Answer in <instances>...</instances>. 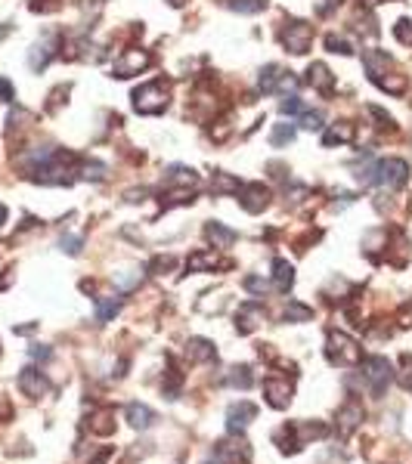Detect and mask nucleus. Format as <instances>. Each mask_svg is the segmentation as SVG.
<instances>
[{
	"instance_id": "obj_1",
	"label": "nucleus",
	"mask_w": 412,
	"mask_h": 464,
	"mask_svg": "<svg viewBox=\"0 0 412 464\" xmlns=\"http://www.w3.org/2000/svg\"><path fill=\"white\" fill-rule=\"evenodd\" d=\"M171 102V87L164 80H149V84L133 90V111L137 115H162Z\"/></svg>"
},
{
	"instance_id": "obj_2",
	"label": "nucleus",
	"mask_w": 412,
	"mask_h": 464,
	"mask_svg": "<svg viewBox=\"0 0 412 464\" xmlns=\"http://www.w3.org/2000/svg\"><path fill=\"white\" fill-rule=\"evenodd\" d=\"M325 353H329V359H332V362H338V365H356V362H362L360 344H356L350 334H344V331H332L329 334V340H325Z\"/></svg>"
},
{
	"instance_id": "obj_3",
	"label": "nucleus",
	"mask_w": 412,
	"mask_h": 464,
	"mask_svg": "<svg viewBox=\"0 0 412 464\" xmlns=\"http://www.w3.org/2000/svg\"><path fill=\"white\" fill-rule=\"evenodd\" d=\"M279 41H282V47H285L288 53L304 56L307 49H310V43H313V25L301 22V19H292V22H285V28L279 31Z\"/></svg>"
},
{
	"instance_id": "obj_4",
	"label": "nucleus",
	"mask_w": 412,
	"mask_h": 464,
	"mask_svg": "<svg viewBox=\"0 0 412 464\" xmlns=\"http://www.w3.org/2000/svg\"><path fill=\"white\" fill-rule=\"evenodd\" d=\"M393 377V365L387 362L384 356H369L362 359V381L369 384V390H372L375 396L384 393V387L391 384Z\"/></svg>"
},
{
	"instance_id": "obj_5",
	"label": "nucleus",
	"mask_w": 412,
	"mask_h": 464,
	"mask_svg": "<svg viewBox=\"0 0 412 464\" xmlns=\"http://www.w3.org/2000/svg\"><path fill=\"white\" fill-rule=\"evenodd\" d=\"M409 179V164L403 158H384L375 164V183L384 189H400Z\"/></svg>"
},
{
	"instance_id": "obj_6",
	"label": "nucleus",
	"mask_w": 412,
	"mask_h": 464,
	"mask_svg": "<svg viewBox=\"0 0 412 464\" xmlns=\"http://www.w3.org/2000/svg\"><path fill=\"white\" fill-rule=\"evenodd\" d=\"M236 195H239V204H242L248 214H261V210L270 208L273 192H270V186H263V183H242V189H239Z\"/></svg>"
},
{
	"instance_id": "obj_7",
	"label": "nucleus",
	"mask_w": 412,
	"mask_h": 464,
	"mask_svg": "<svg viewBox=\"0 0 412 464\" xmlns=\"http://www.w3.org/2000/svg\"><path fill=\"white\" fill-rule=\"evenodd\" d=\"M152 65V56L146 53V49H127L124 56H121L118 62H115V68H112V78H133V74H140V71H146V68Z\"/></svg>"
},
{
	"instance_id": "obj_8",
	"label": "nucleus",
	"mask_w": 412,
	"mask_h": 464,
	"mask_svg": "<svg viewBox=\"0 0 412 464\" xmlns=\"http://www.w3.org/2000/svg\"><path fill=\"white\" fill-rule=\"evenodd\" d=\"M254 415H257L254 402H232V406L226 408V430H230V433H242L245 427L254 421Z\"/></svg>"
},
{
	"instance_id": "obj_9",
	"label": "nucleus",
	"mask_w": 412,
	"mask_h": 464,
	"mask_svg": "<svg viewBox=\"0 0 412 464\" xmlns=\"http://www.w3.org/2000/svg\"><path fill=\"white\" fill-rule=\"evenodd\" d=\"M304 80L313 87V90L323 93V96H332V93H335V74L329 71L325 62H310V65H307V78Z\"/></svg>"
},
{
	"instance_id": "obj_10",
	"label": "nucleus",
	"mask_w": 412,
	"mask_h": 464,
	"mask_svg": "<svg viewBox=\"0 0 412 464\" xmlns=\"http://www.w3.org/2000/svg\"><path fill=\"white\" fill-rule=\"evenodd\" d=\"M362 65H366V71H369V80H381L387 71H391V65H393V59L384 53V49H362Z\"/></svg>"
},
{
	"instance_id": "obj_11",
	"label": "nucleus",
	"mask_w": 412,
	"mask_h": 464,
	"mask_svg": "<svg viewBox=\"0 0 412 464\" xmlns=\"http://www.w3.org/2000/svg\"><path fill=\"white\" fill-rule=\"evenodd\" d=\"M263 316H267V313H263L261 303H254V300L242 303V307H239V313H236V331L239 334H251L263 322Z\"/></svg>"
},
{
	"instance_id": "obj_12",
	"label": "nucleus",
	"mask_w": 412,
	"mask_h": 464,
	"mask_svg": "<svg viewBox=\"0 0 412 464\" xmlns=\"http://www.w3.org/2000/svg\"><path fill=\"white\" fill-rule=\"evenodd\" d=\"M263 393H267V402L273 408H285L288 402H292V384L288 381H279V377H267L263 381Z\"/></svg>"
},
{
	"instance_id": "obj_13",
	"label": "nucleus",
	"mask_w": 412,
	"mask_h": 464,
	"mask_svg": "<svg viewBox=\"0 0 412 464\" xmlns=\"http://www.w3.org/2000/svg\"><path fill=\"white\" fill-rule=\"evenodd\" d=\"M356 136V127L350 121H335L323 130V146H344V142H354Z\"/></svg>"
},
{
	"instance_id": "obj_14",
	"label": "nucleus",
	"mask_w": 412,
	"mask_h": 464,
	"mask_svg": "<svg viewBox=\"0 0 412 464\" xmlns=\"http://www.w3.org/2000/svg\"><path fill=\"white\" fill-rule=\"evenodd\" d=\"M19 390L25 396H44L47 390H50V381H47L38 368H22L19 371Z\"/></svg>"
},
{
	"instance_id": "obj_15",
	"label": "nucleus",
	"mask_w": 412,
	"mask_h": 464,
	"mask_svg": "<svg viewBox=\"0 0 412 464\" xmlns=\"http://www.w3.org/2000/svg\"><path fill=\"white\" fill-rule=\"evenodd\" d=\"M362 406L356 399H350L347 406L341 408V412H338V433H341V437H350V433L356 430V427H360V421H362Z\"/></svg>"
},
{
	"instance_id": "obj_16",
	"label": "nucleus",
	"mask_w": 412,
	"mask_h": 464,
	"mask_svg": "<svg viewBox=\"0 0 412 464\" xmlns=\"http://www.w3.org/2000/svg\"><path fill=\"white\" fill-rule=\"evenodd\" d=\"M205 239L211 241L214 247H230L232 241L239 239V235H236V229L224 226L220 220H211V223H205Z\"/></svg>"
},
{
	"instance_id": "obj_17",
	"label": "nucleus",
	"mask_w": 412,
	"mask_h": 464,
	"mask_svg": "<svg viewBox=\"0 0 412 464\" xmlns=\"http://www.w3.org/2000/svg\"><path fill=\"white\" fill-rule=\"evenodd\" d=\"M164 186H186V189L189 186H199V173L186 164H171L164 170Z\"/></svg>"
},
{
	"instance_id": "obj_18",
	"label": "nucleus",
	"mask_w": 412,
	"mask_h": 464,
	"mask_svg": "<svg viewBox=\"0 0 412 464\" xmlns=\"http://www.w3.org/2000/svg\"><path fill=\"white\" fill-rule=\"evenodd\" d=\"M186 356H189V362H211V359H217V350H214V344L205 338H189Z\"/></svg>"
},
{
	"instance_id": "obj_19",
	"label": "nucleus",
	"mask_w": 412,
	"mask_h": 464,
	"mask_svg": "<svg viewBox=\"0 0 412 464\" xmlns=\"http://www.w3.org/2000/svg\"><path fill=\"white\" fill-rule=\"evenodd\" d=\"M127 415V424L137 427V430H149L152 424H155V412H152L149 406H140V402H131V406L124 408Z\"/></svg>"
},
{
	"instance_id": "obj_20",
	"label": "nucleus",
	"mask_w": 412,
	"mask_h": 464,
	"mask_svg": "<svg viewBox=\"0 0 412 464\" xmlns=\"http://www.w3.org/2000/svg\"><path fill=\"white\" fill-rule=\"evenodd\" d=\"M220 266V257H217V251H195V254H189V260H186V269L189 272H208V269H217Z\"/></svg>"
},
{
	"instance_id": "obj_21",
	"label": "nucleus",
	"mask_w": 412,
	"mask_h": 464,
	"mask_svg": "<svg viewBox=\"0 0 412 464\" xmlns=\"http://www.w3.org/2000/svg\"><path fill=\"white\" fill-rule=\"evenodd\" d=\"M285 74H288L285 68L273 62V65H263V68H261V80H257V84H261L263 93H276V90L282 87V80H285Z\"/></svg>"
},
{
	"instance_id": "obj_22",
	"label": "nucleus",
	"mask_w": 412,
	"mask_h": 464,
	"mask_svg": "<svg viewBox=\"0 0 412 464\" xmlns=\"http://www.w3.org/2000/svg\"><path fill=\"white\" fill-rule=\"evenodd\" d=\"M56 56V49H53V43L50 41H44V43H34L32 47V53H28V65L34 68V71H44L47 65H50V59Z\"/></svg>"
},
{
	"instance_id": "obj_23",
	"label": "nucleus",
	"mask_w": 412,
	"mask_h": 464,
	"mask_svg": "<svg viewBox=\"0 0 412 464\" xmlns=\"http://www.w3.org/2000/svg\"><path fill=\"white\" fill-rule=\"evenodd\" d=\"M239 189H242V183H239L232 173L217 170V173L211 177V192H214V195H236Z\"/></svg>"
},
{
	"instance_id": "obj_24",
	"label": "nucleus",
	"mask_w": 412,
	"mask_h": 464,
	"mask_svg": "<svg viewBox=\"0 0 412 464\" xmlns=\"http://www.w3.org/2000/svg\"><path fill=\"white\" fill-rule=\"evenodd\" d=\"M273 285L276 291H288L294 285V266L288 260H273Z\"/></svg>"
},
{
	"instance_id": "obj_25",
	"label": "nucleus",
	"mask_w": 412,
	"mask_h": 464,
	"mask_svg": "<svg viewBox=\"0 0 412 464\" xmlns=\"http://www.w3.org/2000/svg\"><path fill=\"white\" fill-rule=\"evenodd\" d=\"M294 136H298V127H294V124H288V121H282V124H273L270 142H273L276 148H282V146H292Z\"/></svg>"
},
{
	"instance_id": "obj_26",
	"label": "nucleus",
	"mask_w": 412,
	"mask_h": 464,
	"mask_svg": "<svg viewBox=\"0 0 412 464\" xmlns=\"http://www.w3.org/2000/svg\"><path fill=\"white\" fill-rule=\"evenodd\" d=\"M230 387H239V390H248L251 384H254V377H251V368L248 365H232L230 371H226V377H224Z\"/></svg>"
},
{
	"instance_id": "obj_27",
	"label": "nucleus",
	"mask_w": 412,
	"mask_h": 464,
	"mask_svg": "<svg viewBox=\"0 0 412 464\" xmlns=\"http://www.w3.org/2000/svg\"><path fill=\"white\" fill-rule=\"evenodd\" d=\"M121 309V297H100L96 300V322H109Z\"/></svg>"
},
{
	"instance_id": "obj_28",
	"label": "nucleus",
	"mask_w": 412,
	"mask_h": 464,
	"mask_svg": "<svg viewBox=\"0 0 412 464\" xmlns=\"http://www.w3.org/2000/svg\"><path fill=\"white\" fill-rule=\"evenodd\" d=\"M232 12H245V16H254V12L267 10V0H226Z\"/></svg>"
},
{
	"instance_id": "obj_29",
	"label": "nucleus",
	"mask_w": 412,
	"mask_h": 464,
	"mask_svg": "<svg viewBox=\"0 0 412 464\" xmlns=\"http://www.w3.org/2000/svg\"><path fill=\"white\" fill-rule=\"evenodd\" d=\"M282 319H285V322H310L313 319V309L304 307V303H298V300H292L285 307V313H282Z\"/></svg>"
},
{
	"instance_id": "obj_30",
	"label": "nucleus",
	"mask_w": 412,
	"mask_h": 464,
	"mask_svg": "<svg viewBox=\"0 0 412 464\" xmlns=\"http://www.w3.org/2000/svg\"><path fill=\"white\" fill-rule=\"evenodd\" d=\"M78 173H81V179H94V183H100V179H106V164H102V161H81Z\"/></svg>"
},
{
	"instance_id": "obj_31",
	"label": "nucleus",
	"mask_w": 412,
	"mask_h": 464,
	"mask_svg": "<svg viewBox=\"0 0 412 464\" xmlns=\"http://www.w3.org/2000/svg\"><path fill=\"white\" fill-rule=\"evenodd\" d=\"M90 430H94V433H102V437H106V433H112V430H115L112 412H100V415H96L94 424H90Z\"/></svg>"
},
{
	"instance_id": "obj_32",
	"label": "nucleus",
	"mask_w": 412,
	"mask_h": 464,
	"mask_svg": "<svg viewBox=\"0 0 412 464\" xmlns=\"http://www.w3.org/2000/svg\"><path fill=\"white\" fill-rule=\"evenodd\" d=\"M325 118H323V111H301V127L304 130H323L325 127Z\"/></svg>"
},
{
	"instance_id": "obj_33",
	"label": "nucleus",
	"mask_w": 412,
	"mask_h": 464,
	"mask_svg": "<svg viewBox=\"0 0 412 464\" xmlns=\"http://www.w3.org/2000/svg\"><path fill=\"white\" fill-rule=\"evenodd\" d=\"M279 111L285 118H294V115H301V111H304V102H301V96H285L279 102Z\"/></svg>"
},
{
	"instance_id": "obj_34",
	"label": "nucleus",
	"mask_w": 412,
	"mask_h": 464,
	"mask_svg": "<svg viewBox=\"0 0 412 464\" xmlns=\"http://www.w3.org/2000/svg\"><path fill=\"white\" fill-rule=\"evenodd\" d=\"M245 291H251V294H257V297H263L270 291V282H263L261 276H245Z\"/></svg>"
},
{
	"instance_id": "obj_35",
	"label": "nucleus",
	"mask_w": 412,
	"mask_h": 464,
	"mask_svg": "<svg viewBox=\"0 0 412 464\" xmlns=\"http://www.w3.org/2000/svg\"><path fill=\"white\" fill-rule=\"evenodd\" d=\"M81 245H84L81 235H63V239H59V247H63L65 254H72V257H75V254H81Z\"/></svg>"
},
{
	"instance_id": "obj_36",
	"label": "nucleus",
	"mask_w": 412,
	"mask_h": 464,
	"mask_svg": "<svg viewBox=\"0 0 412 464\" xmlns=\"http://www.w3.org/2000/svg\"><path fill=\"white\" fill-rule=\"evenodd\" d=\"M325 47H329V53H341V56H350V53H354V49H350V43L344 41V37H335V34L325 37Z\"/></svg>"
},
{
	"instance_id": "obj_37",
	"label": "nucleus",
	"mask_w": 412,
	"mask_h": 464,
	"mask_svg": "<svg viewBox=\"0 0 412 464\" xmlns=\"http://www.w3.org/2000/svg\"><path fill=\"white\" fill-rule=\"evenodd\" d=\"M393 34H397L400 43H412V22L409 19H400V22L393 25Z\"/></svg>"
},
{
	"instance_id": "obj_38",
	"label": "nucleus",
	"mask_w": 412,
	"mask_h": 464,
	"mask_svg": "<svg viewBox=\"0 0 412 464\" xmlns=\"http://www.w3.org/2000/svg\"><path fill=\"white\" fill-rule=\"evenodd\" d=\"M369 115L378 121V127H384V130H393V118L387 115V111H381L378 105H369Z\"/></svg>"
},
{
	"instance_id": "obj_39",
	"label": "nucleus",
	"mask_w": 412,
	"mask_h": 464,
	"mask_svg": "<svg viewBox=\"0 0 412 464\" xmlns=\"http://www.w3.org/2000/svg\"><path fill=\"white\" fill-rule=\"evenodd\" d=\"M16 99V87L7 78H0V102H13Z\"/></svg>"
},
{
	"instance_id": "obj_40",
	"label": "nucleus",
	"mask_w": 412,
	"mask_h": 464,
	"mask_svg": "<svg viewBox=\"0 0 412 464\" xmlns=\"http://www.w3.org/2000/svg\"><path fill=\"white\" fill-rule=\"evenodd\" d=\"M171 266H174V257H155V260L149 263V269H152V272H168Z\"/></svg>"
},
{
	"instance_id": "obj_41",
	"label": "nucleus",
	"mask_w": 412,
	"mask_h": 464,
	"mask_svg": "<svg viewBox=\"0 0 412 464\" xmlns=\"http://www.w3.org/2000/svg\"><path fill=\"white\" fill-rule=\"evenodd\" d=\"M50 356H53V350L47 344H34L32 346V359H38V362H47Z\"/></svg>"
},
{
	"instance_id": "obj_42",
	"label": "nucleus",
	"mask_w": 412,
	"mask_h": 464,
	"mask_svg": "<svg viewBox=\"0 0 412 464\" xmlns=\"http://www.w3.org/2000/svg\"><path fill=\"white\" fill-rule=\"evenodd\" d=\"M400 384H403L406 390H412V365H409V356H406V371L400 375Z\"/></svg>"
},
{
	"instance_id": "obj_43",
	"label": "nucleus",
	"mask_w": 412,
	"mask_h": 464,
	"mask_svg": "<svg viewBox=\"0 0 412 464\" xmlns=\"http://www.w3.org/2000/svg\"><path fill=\"white\" fill-rule=\"evenodd\" d=\"M205 464H226V458H224V455H220V452H217V455H214V458H208Z\"/></svg>"
},
{
	"instance_id": "obj_44",
	"label": "nucleus",
	"mask_w": 412,
	"mask_h": 464,
	"mask_svg": "<svg viewBox=\"0 0 412 464\" xmlns=\"http://www.w3.org/2000/svg\"><path fill=\"white\" fill-rule=\"evenodd\" d=\"M7 217H10V210H7V204H0V226L7 223Z\"/></svg>"
},
{
	"instance_id": "obj_45",
	"label": "nucleus",
	"mask_w": 412,
	"mask_h": 464,
	"mask_svg": "<svg viewBox=\"0 0 412 464\" xmlns=\"http://www.w3.org/2000/svg\"><path fill=\"white\" fill-rule=\"evenodd\" d=\"M362 6H369V10H372V6H378V3H384V0H360Z\"/></svg>"
},
{
	"instance_id": "obj_46",
	"label": "nucleus",
	"mask_w": 412,
	"mask_h": 464,
	"mask_svg": "<svg viewBox=\"0 0 412 464\" xmlns=\"http://www.w3.org/2000/svg\"><path fill=\"white\" fill-rule=\"evenodd\" d=\"M168 3H171V6H183V3H186V0H168Z\"/></svg>"
}]
</instances>
